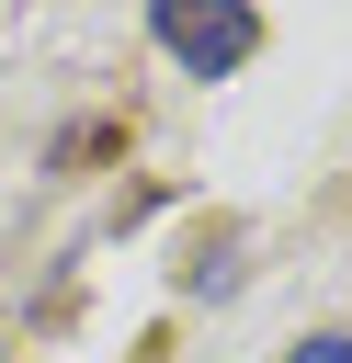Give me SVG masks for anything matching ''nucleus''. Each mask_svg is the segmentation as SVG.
Wrapping results in <instances>:
<instances>
[{
	"label": "nucleus",
	"mask_w": 352,
	"mask_h": 363,
	"mask_svg": "<svg viewBox=\"0 0 352 363\" xmlns=\"http://www.w3.org/2000/svg\"><path fill=\"white\" fill-rule=\"evenodd\" d=\"M284 363H352V340H341V329H318V340H307V352H284Z\"/></svg>",
	"instance_id": "nucleus-2"
},
{
	"label": "nucleus",
	"mask_w": 352,
	"mask_h": 363,
	"mask_svg": "<svg viewBox=\"0 0 352 363\" xmlns=\"http://www.w3.org/2000/svg\"><path fill=\"white\" fill-rule=\"evenodd\" d=\"M148 34L193 68V79H227L250 45H261V23H250V0H148Z\"/></svg>",
	"instance_id": "nucleus-1"
}]
</instances>
